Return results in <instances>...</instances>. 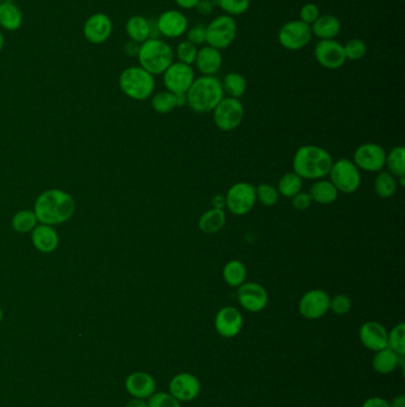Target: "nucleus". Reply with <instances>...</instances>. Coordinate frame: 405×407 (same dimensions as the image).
<instances>
[{
    "label": "nucleus",
    "instance_id": "obj_1",
    "mask_svg": "<svg viewBox=\"0 0 405 407\" xmlns=\"http://www.w3.org/2000/svg\"><path fill=\"white\" fill-rule=\"evenodd\" d=\"M75 211V204L70 194L65 191H45L37 198L35 214L37 221L45 225H59L67 222Z\"/></svg>",
    "mask_w": 405,
    "mask_h": 407
},
{
    "label": "nucleus",
    "instance_id": "obj_2",
    "mask_svg": "<svg viewBox=\"0 0 405 407\" xmlns=\"http://www.w3.org/2000/svg\"><path fill=\"white\" fill-rule=\"evenodd\" d=\"M333 158L327 150L316 145H303L293 160V173L302 180H321L328 175Z\"/></svg>",
    "mask_w": 405,
    "mask_h": 407
},
{
    "label": "nucleus",
    "instance_id": "obj_3",
    "mask_svg": "<svg viewBox=\"0 0 405 407\" xmlns=\"http://www.w3.org/2000/svg\"><path fill=\"white\" fill-rule=\"evenodd\" d=\"M225 97L221 81L215 77H197L185 93L187 104L194 112H213L215 106Z\"/></svg>",
    "mask_w": 405,
    "mask_h": 407
},
{
    "label": "nucleus",
    "instance_id": "obj_4",
    "mask_svg": "<svg viewBox=\"0 0 405 407\" xmlns=\"http://www.w3.org/2000/svg\"><path fill=\"white\" fill-rule=\"evenodd\" d=\"M137 57L142 68L155 77L163 74L173 64L174 52L165 40L151 37L139 45Z\"/></svg>",
    "mask_w": 405,
    "mask_h": 407
},
{
    "label": "nucleus",
    "instance_id": "obj_5",
    "mask_svg": "<svg viewBox=\"0 0 405 407\" xmlns=\"http://www.w3.org/2000/svg\"><path fill=\"white\" fill-rule=\"evenodd\" d=\"M119 86L125 96L131 99L146 101L153 96L155 77L141 66H133L121 72Z\"/></svg>",
    "mask_w": 405,
    "mask_h": 407
},
{
    "label": "nucleus",
    "instance_id": "obj_6",
    "mask_svg": "<svg viewBox=\"0 0 405 407\" xmlns=\"http://www.w3.org/2000/svg\"><path fill=\"white\" fill-rule=\"evenodd\" d=\"M237 37V23L227 15L217 17L206 27V43L221 50L229 48Z\"/></svg>",
    "mask_w": 405,
    "mask_h": 407
},
{
    "label": "nucleus",
    "instance_id": "obj_7",
    "mask_svg": "<svg viewBox=\"0 0 405 407\" xmlns=\"http://www.w3.org/2000/svg\"><path fill=\"white\" fill-rule=\"evenodd\" d=\"M328 175L330 177L329 182L341 193H354L360 187V170L349 158H341L339 161L333 162Z\"/></svg>",
    "mask_w": 405,
    "mask_h": 407
},
{
    "label": "nucleus",
    "instance_id": "obj_8",
    "mask_svg": "<svg viewBox=\"0 0 405 407\" xmlns=\"http://www.w3.org/2000/svg\"><path fill=\"white\" fill-rule=\"evenodd\" d=\"M244 114V105L237 98L224 97L213 110V119L217 128L226 133L237 129Z\"/></svg>",
    "mask_w": 405,
    "mask_h": 407
},
{
    "label": "nucleus",
    "instance_id": "obj_9",
    "mask_svg": "<svg viewBox=\"0 0 405 407\" xmlns=\"http://www.w3.org/2000/svg\"><path fill=\"white\" fill-rule=\"evenodd\" d=\"M257 202L256 187L250 182H237L229 187L225 197V205L236 216H244L252 210Z\"/></svg>",
    "mask_w": 405,
    "mask_h": 407
},
{
    "label": "nucleus",
    "instance_id": "obj_10",
    "mask_svg": "<svg viewBox=\"0 0 405 407\" xmlns=\"http://www.w3.org/2000/svg\"><path fill=\"white\" fill-rule=\"evenodd\" d=\"M313 33L310 25L305 24L301 20H290L278 31V42L283 48L290 52L301 50L310 43Z\"/></svg>",
    "mask_w": 405,
    "mask_h": 407
},
{
    "label": "nucleus",
    "instance_id": "obj_11",
    "mask_svg": "<svg viewBox=\"0 0 405 407\" xmlns=\"http://www.w3.org/2000/svg\"><path fill=\"white\" fill-rule=\"evenodd\" d=\"M195 80L192 66L182 62H173L169 68L163 73V84L169 92L177 96H185L190 86Z\"/></svg>",
    "mask_w": 405,
    "mask_h": 407
},
{
    "label": "nucleus",
    "instance_id": "obj_12",
    "mask_svg": "<svg viewBox=\"0 0 405 407\" xmlns=\"http://www.w3.org/2000/svg\"><path fill=\"white\" fill-rule=\"evenodd\" d=\"M386 151L381 145L365 143L354 151L353 162L359 170L377 173L385 167Z\"/></svg>",
    "mask_w": 405,
    "mask_h": 407
},
{
    "label": "nucleus",
    "instance_id": "obj_13",
    "mask_svg": "<svg viewBox=\"0 0 405 407\" xmlns=\"http://www.w3.org/2000/svg\"><path fill=\"white\" fill-rule=\"evenodd\" d=\"M330 297L322 290H310L302 295L298 302V311L302 317L310 320L320 319L329 311Z\"/></svg>",
    "mask_w": 405,
    "mask_h": 407
},
{
    "label": "nucleus",
    "instance_id": "obj_14",
    "mask_svg": "<svg viewBox=\"0 0 405 407\" xmlns=\"http://www.w3.org/2000/svg\"><path fill=\"white\" fill-rule=\"evenodd\" d=\"M237 297L240 306L251 313L264 310L269 302L268 292L257 283H243L238 287Z\"/></svg>",
    "mask_w": 405,
    "mask_h": 407
},
{
    "label": "nucleus",
    "instance_id": "obj_15",
    "mask_svg": "<svg viewBox=\"0 0 405 407\" xmlns=\"http://www.w3.org/2000/svg\"><path fill=\"white\" fill-rule=\"evenodd\" d=\"M314 57L317 64L323 68L339 69L346 62L344 45L335 40H321L314 49Z\"/></svg>",
    "mask_w": 405,
    "mask_h": 407
},
{
    "label": "nucleus",
    "instance_id": "obj_16",
    "mask_svg": "<svg viewBox=\"0 0 405 407\" xmlns=\"http://www.w3.org/2000/svg\"><path fill=\"white\" fill-rule=\"evenodd\" d=\"M201 392L200 380L190 373L175 375L169 383V393L180 403H188L197 399Z\"/></svg>",
    "mask_w": 405,
    "mask_h": 407
},
{
    "label": "nucleus",
    "instance_id": "obj_17",
    "mask_svg": "<svg viewBox=\"0 0 405 407\" xmlns=\"http://www.w3.org/2000/svg\"><path fill=\"white\" fill-rule=\"evenodd\" d=\"M244 318L240 311L234 306H225L217 311L214 327L217 334L225 339H233L240 334Z\"/></svg>",
    "mask_w": 405,
    "mask_h": 407
},
{
    "label": "nucleus",
    "instance_id": "obj_18",
    "mask_svg": "<svg viewBox=\"0 0 405 407\" xmlns=\"http://www.w3.org/2000/svg\"><path fill=\"white\" fill-rule=\"evenodd\" d=\"M113 31L112 20L106 13H94L84 24V36L92 45H101L109 40Z\"/></svg>",
    "mask_w": 405,
    "mask_h": 407
},
{
    "label": "nucleus",
    "instance_id": "obj_19",
    "mask_svg": "<svg viewBox=\"0 0 405 407\" xmlns=\"http://www.w3.org/2000/svg\"><path fill=\"white\" fill-rule=\"evenodd\" d=\"M157 31L167 38H177L185 35L188 30L187 17L177 10H168L158 17Z\"/></svg>",
    "mask_w": 405,
    "mask_h": 407
},
{
    "label": "nucleus",
    "instance_id": "obj_20",
    "mask_svg": "<svg viewBox=\"0 0 405 407\" xmlns=\"http://www.w3.org/2000/svg\"><path fill=\"white\" fill-rule=\"evenodd\" d=\"M359 339L366 349L374 353L388 348V330L383 324L374 320H369L361 325Z\"/></svg>",
    "mask_w": 405,
    "mask_h": 407
},
{
    "label": "nucleus",
    "instance_id": "obj_21",
    "mask_svg": "<svg viewBox=\"0 0 405 407\" xmlns=\"http://www.w3.org/2000/svg\"><path fill=\"white\" fill-rule=\"evenodd\" d=\"M125 388L133 398L148 399L156 392V380L145 371H135L125 380Z\"/></svg>",
    "mask_w": 405,
    "mask_h": 407
},
{
    "label": "nucleus",
    "instance_id": "obj_22",
    "mask_svg": "<svg viewBox=\"0 0 405 407\" xmlns=\"http://www.w3.org/2000/svg\"><path fill=\"white\" fill-rule=\"evenodd\" d=\"M195 65L201 74L214 77L222 66V57H221L220 50L206 45L197 50V59H195Z\"/></svg>",
    "mask_w": 405,
    "mask_h": 407
},
{
    "label": "nucleus",
    "instance_id": "obj_23",
    "mask_svg": "<svg viewBox=\"0 0 405 407\" xmlns=\"http://www.w3.org/2000/svg\"><path fill=\"white\" fill-rule=\"evenodd\" d=\"M404 366V356H399L389 348L376 351L372 359L373 371L378 374L388 375Z\"/></svg>",
    "mask_w": 405,
    "mask_h": 407
},
{
    "label": "nucleus",
    "instance_id": "obj_24",
    "mask_svg": "<svg viewBox=\"0 0 405 407\" xmlns=\"http://www.w3.org/2000/svg\"><path fill=\"white\" fill-rule=\"evenodd\" d=\"M31 238H33L35 248L45 254L55 251L59 246V241H60L56 230L52 226L45 225V224L36 225V228L33 230Z\"/></svg>",
    "mask_w": 405,
    "mask_h": 407
},
{
    "label": "nucleus",
    "instance_id": "obj_25",
    "mask_svg": "<svg viewBox=\"0 0 405 407\" xmlns=\"http://www.w3.org/2000/svg\"><path fill=\"white\" fill-rule=\"evenodd\" d=\"M125 30L130 40L138 45H142L145 40L151 38V34H153L150 22L145 17L139 16V15L130 17L125 25Z\"/></svg>",
    "mask_w": 405,
    "mask_h": 407
},
{
    "label": "nucleus",
    "instance_id": "obj_26",
    "mask_svg": "<svg viewBox=\"0 0 405 407\" xmlns=\"http://www.w3.org/2000/svg\"><path fill=\"white\" fill-rule=\"evenodd\" d=\"M313 36L321 40H334L340 34L341 23L337 17L332 15H323L315 20L312 27Z\"/></svg>",
    "mask_w": 405,
    "mask_h": 407
},
{
    "label": "nucleus",
    "instance_id": "obj_27",
    "mask_svg": "<svg viewBox=\"0 0 405 407\" xmlns=\"http://www.w3.org/2000/svg\"><path fill=\"white\" fill-rule=\"evenodd\" d=\"M23 24V13L13 1L0 3V27L8 31H17Z\"/></svg>",
    "mask_w": 405,
    "mask_h": 407
},
{
    "label": "nucleus",
    "instance_id": "obj_28",
    "mask_svg": "<svg viewBox=\"0 0 405 407\" xmlns=\"http://www.w3.org/2000/svg\"><path fill=\"white\" fill-rule=\"evenodd\" d=\"M185 104H187L185 96H177V94H174V93L169 92V91L157 93L153 96V101H151L153 109L157 113H161V114L170 112L175 108L183 106Z\"/></svg>",
    "mask_w": 405,
    "mask_h": 407
},
{
    "label": "nucleus",
    "instance_id": "obj_29",
    "mask_svg": "<svg viewBox=\"0 0 405 407\" xmlns=\"http://www.w3.org/2000/svg\"><path fill=\"white\" fill-rule=\"evenodd\" d=\"M226 224V214L222 209L213 207L211 210L206 211L199 219V229L204 234H215L220 231Z\"/></svg>",
    "mask_w": 405,
    "mask_h": 407
},
{
    "label": "nucleus",
    "instance_id": "obj_30",
    "mask_svg": "<svg viewBox=\"0 0 405 407\" xmlns=\"http://www.w3.org/2000/svg\"><path fill=\"white\" fill-rule=\"evenodd\" d=\"M309 195L312 197L313 202L322 205H329L337 200L339 197V191L335 188V186L329 180H317L312 188Z\"/></svg>",
    "mask_w": 405,
    "mask_h": 407
},
{
    "label": "nucleus",
    "instance_id": "obj_31",
    "mask_svg": "<svg viewBox=\"0 0 405 407\" xmlns=\"http://www.w3.org/2000/svg\"><path fill=\"white\" fill-rule=\"evenodd\" d=\"M247 276V270L244 263L238 260H231L226 263L222 269V278L229 286L239 287L245 283Z\"/></svg>",
    "mask_w": 405,
    "mask_h": 407
},
{
    "label": "nucleus",
    "instance_id": "obj_32",
    "mask_svg": "<svg viewBox=\"0 0 405 407\" xmlns=\"http://www.w3.org/2000/svg\"><path fill=\"white\" fill-rule=\"evenodd\" d=\"M224 93H226L229 97L239 98L244 96L247 89V84L245 80L244 75H241L240 73L231 72L226 74L224 80L221 82Z\"/></svg>",
    "mask_w": 405,
    "mask_h": 407
},
{
    "label": "nucleus",
    "instance_id": "obj_33",
    "mask_svg": "<svg viewBox=\"0 0 405 407\" xmlns=\"http://www.w3.org/2000/svg\"><path fill=\"white\" fill-rule=\"evenodd\" d=\"M397 179L391 175L389 172L381 170L378 172L377 177L374 180V191L378 197L383 199H389L397 192Z\"/></svg>",
    "mask_w": 405,
    "mask_h": 407
},
{
    "label": "nucleus",
    "instance_id": "obj_34",
    "mask_svg": "<svg viewBox=\"0 0 405 407\" xmlns=\"http://www.w3.org/2000/svg\"><path fill=\"white\" fill-rule=\"evenodd\" d=\"M386 168L391 175L396 177H405V149L398 145L386 154Z\"/></svg>",
    "mask_w": 405,
    "mask_h": 407
},
{
    "label": "nucleus",
    "instance_id": "obj_35",
    "mask_svg": "<svg viewBox=\"0 0 405 407\" xmlns=\"http://www.w3.org/2000/svg\"><path fill=\"white\" fill-rule=\"evenodd\" d=\"M303 186V180L297 174L286 173L281 177L278 182V193L285 198H293L300 193Z\"/></svg>",
    "mask_w": 405,
    "mask_h": 407
},
{
    "label": "nucleus",
    "instance_id": "obj_36",
    "mask_svg": "<svg viewBox=\"0 0 405 407\" xmlns=\"http://www.w3.org/2000/svg\"><path fill=\"white\" fill-rule=\"evenodd\" d=\"M37 217L33 211L23 210L17 212L13 218V229L18 234H28L37 225Z\"/></svg>",
    "mask_w": 405,
    "mask_h": 407
},
{
    "label": "nucleus",
    "instance_id": "obj_37",
    "mask_svg": "<svg viewBox=\"0 0 405 407\" xmlns=\"http://www.w3.org/2000/svg\"><path fill=\"white\" fill-rule=\"evenodd\" d=\"M388 348L399 356L405 355V324L399 323L388 331Z\"/></svg>",
    "mask_w": 405,
    "mask_h": 407
},
{
    "label": "nucleus",
    "instance_id": "obj_38",
    "mask_svg": "<svg viewBox=\"0 0 405 407\" xmlns=\"http://www.w3.org/2000/svg\"><path fill=\"white\" fill-rule=\"evenodd\" d=\"M219 8L227 16H240L250 8V0H215Z\"/></svg>",
    "mask_w": 405,
    "mask_h": 407
},
{
    "label": "nucleus",
    "instance_id": "obj_39",
    "mask_svg": "<svg viewBox=\"0 0 405 407\" xmlns=\"http://www.w3.org/2000/svg\"><path fill=\"white\" fill-rule=\"evenodd\" d=\"M346 60H361L367 53V45L365 42L359 38H352L344 45Z\"/></svg>",
    "mask_w": 405,
    "mask_h": 407
},
{
    "label": "nucleus",
    "instance_id": "obj_40",
    "mask_svg": "<svg viewBox=\"0 0 405 407\" xmlns=\"http://www.w3.org/2000/svg\"><path fill=\"white\" fill-rule=\"evenodd\" d=\"M197 45H193L189 40H183L181 42L180 45H177L176 57L178 59V62L185 64V65L192 66L195 64V59L197 55Z\"/></svg>",
    "mask_w": 405,
    "mask_h": 407
},
{
    "label": "nucleus",
    "instance_id": "obj_41",
    "mask_svg": "<svg viewBox=\"0 0 405 407\" xmlns=\"http://www.w3.org/2000/svg\"><path fill=\"white\" fill-rule=\"evenodd\" d=\"M256 195H257V200L265 206L276 205L280 198L278 191L269 184H261L256 187Z\"/></svg>",
    "mask_w": 405,
    "mask_h": 407
},
{
    "label": "nucleus",
    "instance_id": "obj_42",
    "mask_svg": "<svg viewBox=\"0 0 405 407\" xmlns=\"http://www.w3.org/2000/svg\"><path fill=\"white\" fill-rule=\"evenodd\" d=\"M148 407H182L180 401L167 392L153 393L148 400Z\"/></svg>",
    "mask_w": 405,
    "mask_h": 407
},
{
    "label": "nucleus",
    "instance_id": "obj_43",
    "mask_svg": "<svg viewBox=\"0 0 405 407\" xmlns=\"http://www.w3.org/2000/svg\"><path fill=\"white\" fill-rule=\"evenodd\" d=\"M352 309V302L351 299L345 295H337L333 298H330L329 302V310L337 316L347 315Z\"/></svg>",
    "mask_w": 405,
    "mask_h": 407
},
{
    "label": "nucleus",
    "instance_id": "obj_44",
    "mask_svg": "<svg viewBox=\"0 0 405 407\" xmlns=\"http://www.w3.org/2000/svg\"><path fill=\"white\" fill-rule=\"evenodd\" d=\"M320 16H321L320 8L314 3H308V4L303 5L301 11H300V20L305 23V24L310 25V27L315 23V20Z\"/></svg>",
    "mask_w": 405,
    "mask_h": 407
},
{
    "label": "nucleus",
    "instance_id": "obj_45",
    "mask_svg": "<svg viewBox=\"0 0 405 407\" xmlns=\"http://www.w3.org/2000/svg\"><path fill=\"white\" fill-rule=\"evenodd\" d=\"M187 40L192 42L197 47L206 43V25H195L187 30Z\"/></svg>",
    "mask_w": 405,
    "mask_h": 407
},
{
    "label": "nucleus",
    "instance_id": "obj_46",
    "mask_svg": "<svg viewBox=\"0 0 405 407\" xmlns=\"http://www.w3.org/2000/svg\"><path fill=\"white\" fill-rule=\"evenodd\" d=\"M293 206L298 211H305L310 207L312 205V197L309 195V193H305V192H300L297 193L296 195H293Z\"/></svg>",
    "mask_w": 405,
    "mask_h": 407
},
{
    "label": "nucleus",
    "instance_id": "obj_47",
    "mask_svg": "<svg viewBox=\"0 0 405 407\" xmlns=\"http://www.w3.org/2000/svg\"><path fill=\"white\" fill-rule=\"evenodd\" d=\"M361 407H390V403L381 397H371L362 403Z\"/></svg>",
    "mask_w": 405,
    "mask_h": 407
},
{
    "label": "nucleus",
    "instance_id": "obj_48",
    "mask_svg": "<svg viewBox=\"0 0 405 407\" xmlns=\"http://www.w3.org/2000/svg\"><path fill=\"white\" fill-rule=\"evenodd\" d=\"M195 8H197V13L207 16L209 13H212L213 11L212 0H200Z\"/></svg>",
    "mask_w": 405,
    "mask_h": 407
},
{
    "label": "nucleus",
    "instance_id": "obj_49",
    "mask_svg": "<svg viewBox=\"0 0 405 407\" xmlns=\"http://www.w3.org/2000/svg\"><path fill=\"white\" fill-rule=\"evenodd\" d=\"M174 1H175L177 6H180L181 8L192 10V8H197V5L199 4L200 0H174Z\"/></svg>",
    "mask_w": 405,
    "mask_h": 407
},
{
    "label": "nucleus",
    "instance_id": "obj_50",
    "mask_svg": "<svg viewBox=\"0 0 405 407\" xmlns=\"http://www.w3.org/2000/svg\"><path fill=\"white\" fill-rule=\"evenodd\" d=\"M389 403L390 407H405V395H396Z\"/></svg>",
    "mask_w": 405,
    "mask_h": 407
},
{
    "label": "nucleus",
    "instance_id": "obj_51",
    "mask_svg": "<svg viewBox=\"0 0 405 407\" xmlns=\"http://www.w3.org/2000/svg\"><path fill=\"white\" fill-rule=\"evenodd\" d=\"M126 407H148V401L145 399L133 398V399L130 400L129 403L126 404Z\"/></svg>",
    "mask_w": 405,
    "mask_h": 407
},
{
    "label": "nucleus",
    "instance_id": "obj_52",
    "mask_svg": "<svg viewBox=\"0 0 405 407\" xmlns=\"http://www.w3.org/2000/svg\"><path fill=\"white\" fill-rule=\"evenodd\" d=\"M4 47H5V37L4 35H3V33L0 31V53L3 52V49H4Z\"/></svg>",
    "mask_w": 405,
    "mask_h": 407
},
{
    "label": "nucleus",
    "instance_id": "obj_53",
    "mask_svg": "<svg viewBox=\"0 0 405 407\" xmlns=\"http://www.w3.org/2000/svg\"><path fill=\"white\" fill-rule=\"evenodd\" d=\"M4 317V312H3V309L0 307V322H1V319Z\"/></svg>",
    "mask_w": 405,
    "mask_h": 407
},
{
    "label": "nucleus",
    "instance_id": "obj_54",
    "mask_svg": "<svg viewBox=\"0 0 405 407\" xmlns=\"http://www.w3.org/2000/svg\"><path fill=\"white\" fill-rule=\"evenodd\" d=\"M1 1H3V0H0V3H1Z\"/></svg>",
    "mask_w": 405,
    "mask_h": 407
},
{
    "label": "nucleus",
    "instance_id": "obj_55",
    "mask_svg": "<svg viewBox=\"0 0 405 407\" xmlns=\"http://www.w3.org/2000/svg\"><path fill=\"white\" fill-rule=\"evenodd\" d=\"M212 1H213V0H212Z\"/></svg>",
    "mask_w": 405,
    "mask_h": 407
}]
</instances>
